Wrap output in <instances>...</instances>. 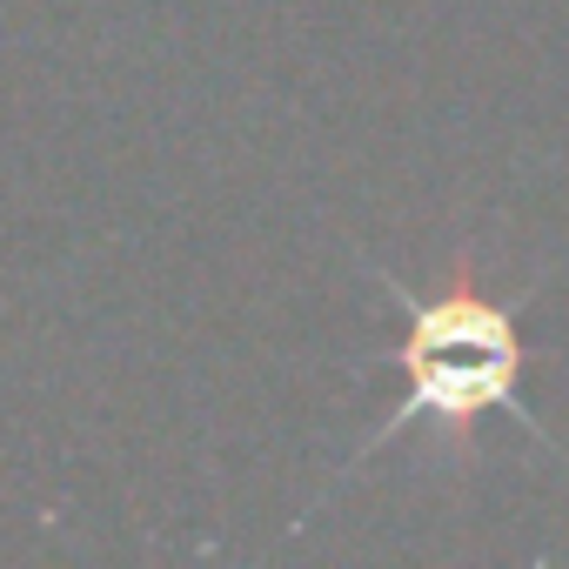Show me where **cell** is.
Returning <instances> with one entry per match:
<instances>
[{"mask_svg":"<svg viewBox=\"0 0 569 569\" xmlns=\"http://www.w3.org/2000/svg\"><path fill=\"white\" fill-rule=\"evenodd\" d=\"M389 362L402 369V396H396L389 422L362 442V456H376L382 442H396L402 429H422V422L469 449L482 416L516 409V389H522V369H529V342H522L516 309L496 302L489 289H476L469 268H456V274H442V289L402 296V336H396Z\"/></svg>","mask_w":569,"mask_h":569,"instance_id":"obj_1","label":"cell"}]
</instances>
